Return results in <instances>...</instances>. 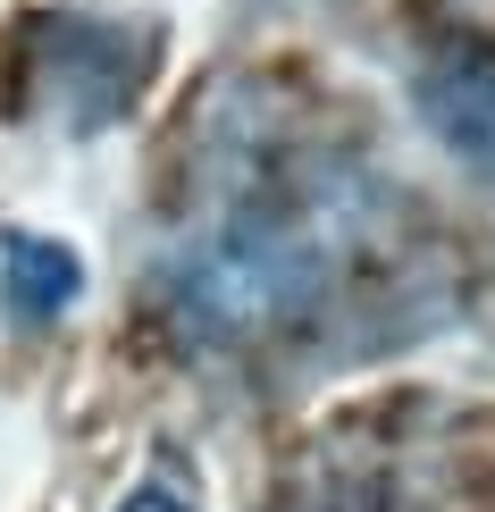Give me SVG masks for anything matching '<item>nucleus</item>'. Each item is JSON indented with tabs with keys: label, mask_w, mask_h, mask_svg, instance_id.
<instances>
[{
	"label": "nucleus",
	"mask_w": 495,
	"mask_h": 512,
	"mask_svg": "<svg viewBox=\"0 0 495 512\" xmlns=\"http://www.w3.org/2000/svg\"><path fill=\"white\" fill-rule=\"evenodd\" d=\"M126 512H193V496H185L177 479H143L135 496H126Z\"/></svg>",
	"instance_id": "4"
},
{
	"label": "nucleus",
	"mask_w": 495,
	"mask_h": 512,
	"mask_svg": "<svg viewBox=\"0 0 495 512\" xmlns=\"http://www.w3.org/2000/svg\"><path fill=\"white\" fill-rule=\"evenodd\" d=\"M76 286H84V261L68 244H51V236H9V244H0V303H9L17 319L68 311Z\"/></svg>",
	"instance_id": "3"
},
{
	"label": "nucleus",
	"mask_w": 495,
	"mask_h": 512,
	"mask_svg": "<svg viewBox=\"0 0 495 512\" xmlns=\"http://www.w3.org/2000/svg\"><path fill=\"white\" fill-rule=\"evenodd\" d=\"M319 286V252L286 227H219V236L177 252V319L210 345L286 319L294 303H311Z\"/></svg>",
	"instance_id": "1"
},
{
	"label": "nucleus",
	"mask_w": 495,
	"mask_h": 512,
	"mask_svg": "<svg viewBox=\"0 0 495 512\" xmlns=\"http://www.w3.org/2000/svg\"><path fill=\"white\" fill-rule=\"evenodd\" d=\"M420 118L437 126V143L454 160H470L479 177H495V59L454 51L420 76Z\"/></svg>",
	"instance_id": "2"
}]
</instances>
